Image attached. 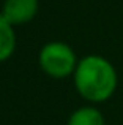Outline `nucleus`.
Masks as SVG:
<instances>
[{"label":"nucleus","mask_w":123,"mask_h":125,"mask_svg":"<svg viewBox=\"0 0 123 125\" xmlns=\"http://www.w3.org/2000/svg\"><path fill=\"white\" fill-rule=\"evenodd\" d=\"M74 84L85 100L101 103L114 95L117 89V71L107 59L87 55L74 70Z\"/></svg>","instance_id":"f257e3e1"},{"label":"nucleus","mask_w":123,"mask_h":125,"mask_svg":"<svg viewBox=\"0 0 123 125\" xmlns=\"http://www.w3.org/2000/svg\"><path fill=\"white\" fill-rule=\"evenodd\" d=\"M40 65L49 76L66 78L74 73L77 63L73 49L60 41L47 43L40 52Z\"/></svg>","instance_id":"f03ea898"},{"label":"nucleus","mask_w":123,"mask_h":125,"mask_svg":"<svg viewBox=\"0 0 123 125\" xmlns=\"http://www.w3.org/2000/svg\"><path fill=\"white\" fill-rule=\"evenodd\" d=\"M38 11V0H6L2 14L11 25H19L32 21Z\"/></svg>","instance_id":"7ed1b4c3"},{"label":"nucleus","mask_w":123,"mask_h":125,"mask_svg":"<svg viewBox=\"0 0 123 125\" xmlns=\"http://www.w3.org/2000/svg\"><path fill=\"white\" fill-rule=\"evenodd\" d=\"M14 48H16V35L13 30V25L0 13V62L6 60L14 52Z\"/></svg>","instance_id":"20e7f679"},{"label":"nucleus","mask_w":123,"mask_h":125,"mask_svg":"<svg viewBox=\"0 0 123 125\" xmlns=\"http://www.w3.org/2000/svg\"><path fill=\"white\" fill-rule=\"evenodd\" d=\"M68 125H104V117L96 108L85 106L71 114Z\"/></svg>","instance_id":"39448f33"}]
</instances>
